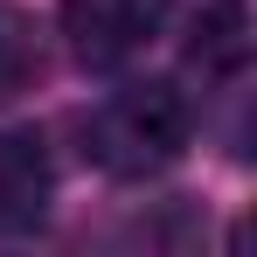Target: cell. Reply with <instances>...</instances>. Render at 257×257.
Instances as JSON below:
<instances>
[{"instance_id":"obj_1","label":"cell","mask_w":257,"mask_h":257,"mask_svg":"<svg viewBox=\"0 0 257 257\" xmlns=\"http://www.w3.org/2000/svg\"><path fill=\"white\" fill-rule=\"evenodd\" d=\"M188 132H195L188 97H181L167 77H153V84L111 90L84 118V153L104 174H118V181H146V174H160L167 160H181Z\"/></svg>"},{"instance_id":"obj_2","label":"cell","mask_w":257,"mask_h":257,"mask_svg":"<svg viewBox=\"0 0 257 257\" xmlns=\"http://www.w3.org/2000/svg\"><path fill=\"white\" fill-rule=\"evenodd\" d=\"M167 28V0H63V35L84 70H118Z\"/></svg>"},{"instance_id":"obj_3","label":"cell","mask_w":257,"mask_h":257,"mask_svg":"<svg viewBox=\"0 0 257 257\" xmlns=\"http://www.w3.org/2000/svg\"><path fill=\"white\" fill-rule=\"evenodd\" d=\"M49 215V153L28 132H0V236H21Z\"/></svg>"},{"instance_id":"obj_4","label":"cell","mask_w":257,"mask_h":257,"mask_svg":"<svg viewBox=\"0 0 257 257\" xmlns=\"http://www.w3.org/2000/svg\"><path fill=\"white\" fill-rule=\"evenodd\" d=\"M188 63H195V70H209V77H229V70H243V63H250V14H243V0H215L209 14L195 21Z\"/></svg>"},{"instance_id":"obj_5","label":"cell","mask_w":257,"mask_h":257,"mask_svg":"<svg viewBox=\"0 0 257 257\" xmlns=\"http://www.w3.org/2000/svg\"><path fill=\"white\" fill-rule=\"evenodd\" d=\"M42 77V35L21 7H0V104H14L21 90H35Z\"/></svg>"}]
</instances>
